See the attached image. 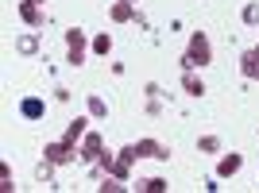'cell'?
Returning a JSON list of instances; mask_svg holds the SVG:
<instances>
[{"label": "cell", "instance_id": "6da1fadb", "mask_svg": "<svg viewBox=\"0 0 259 193\" xmlns=\"http://www.w3.org/2000/svg\"><path fill=\"white\" fill-rule=\"evenodd\" d=\"M209 62H213V43H209V35L205 31H190V43H186L178 66H182V70H205Z\"/></svg>", "mask_w": 259, "mask_h": 193}, {"label": "cell", "instance_id": "7a4b0ae2", "mask_svg": "<svg viewBox=\"0 0 259 193\" xmlns=\"http://www.w3.org/2000/svg\"><path fill=\"white\" fill-rule=\"evenodd\" d=\"M89 43H93V39H89L81 27H66V62L74 66V70H77V66H85V58L93 54Z\"/></svg>", "mask_w": 259, "mask_h": 193}, {"label": "cell", "instance_id": "3957f363", "mask_svg": "<svg viewBox=\"0 0 259 193\" xmlns=\"http://www.w3.org/2000/svg\"><path fill=\"white\" fill-rule=\"evenodd\" d=\"M43 159H51L54 166H70V162H81V147L62 135V139H51L43 147Z\"/></svg>", "mask_w": 259, "mask_h": 193}, {"label": "cell", "instance_id": "277c9868", "mask_svg": "<svg viewBox=\"0 0 259 193\" xmlns=\"http://www.w3.org/2000/svg\"><path fill=\"white\" fill-rule=\"evenodd\" d=\"M16 16H20L27 27H47V4H35V0H16Z\"/></svg>", "mask_w": 259, "mask_h": 193}, {"label": "cell", "instance_id": "5b68a950", "mask_svg": "<svg viewBox=\"0 0 259 193\" xmlns=\"http://www.w3.org/2000/svg\"><path fill=\"white\" fill-rule=\"evenodd\" d=\"M136 151H140V159H155V162H170L174 159V147L162 139H136Z\"/></svg>", "mask_w": 259, "mask_h": 193}, {"label": "cell", "instance_id": "8992f818", "mask_svg": "<svg viewBox=\"0 0 259 193\" xmlns=\"http://www.w3.org/2000/svg\"><path fill=\"white\" fill-rule=\"evenodd\" d=\"M16 112H20L27 124H39V120L47 116V101H43V96H35V93H27V96H20Z\"/></svg>", "mask_w": 259, "mask_h": 193}, {"label": "cell", "instance_id": "52a82bcc", "mask_svg": "<svg viewBox=\"0 0 259 193\" xmlns=\"http://www.w3.org/2000/svg\"><path fill=\"white\" fill-rule=\"evenodd\" d=\"M77 147H81V162H97V159H101V151H105V135L89 128L85 135H81V143H77Z\"/></svg>", "mask_w": 259, "mask_h": 193}, {"label": "cell", "instance_id": "ba28073f", "mask_svg": "<svg viewBox=\"0 0 259 193\" xmlns=\"http://www.w3.org/2000/svg\"><path fill=\"white\" fill-rule=\"evenodd\" d=\"M240 170H244V155H240V151H228V155L217 159V178H221V182H225V178H236Z\"/></svg>", "mask_w": 259, "mask_h": 193}, {"label": "cell", "instance_id": "9c48e42d", "mask_svg": "<svg viewBox=\"0 0 259 193\" xmlns=\"http://www.w3.org/2000/svg\"><path fill=\"white\" fill-rule=\"evenodd\" d=\"M136 16H140V4H128V0H112V8H108L112 23H136Z\"/></svg>", "mask_w": 259, "mask_h": 193}, {"label": "cell", "instance_id": "30bf717a", "mask_svg": "<svg viewBox=\"0 0 259 193\" xmlns=\"http://www.w3.org/2000/svg\"><path fill=\"white\" fill-rule=\"evenodd\" d=\"M43 51V39H39V31H23V35H16V54H23V58H31V54H39Z\"/></svg>", "mask_w": 259, "mask_h": 193}, {"label": "cell", "instance_id": "8fae6325", "mask_svg": "<svg viewBox=\"0 0 259 193\" xmlns=\"http://www.w3.org/2000/svg\"><path fill=\"white\" fill-rule=\"evenodd\" d=\"M240 74L248 77V81H259V43L240 54Z\"/></svg>", "mask_w": 259, "mask_h": 193}, {"label": "cell", "instance_id": "7c38bea8", "mask_svg": "<svg viewBox=\"0 0 259 193\" xmlns=\"http://www.w3.org/2000/svg\"><path fill=\"white\" fill-rule=\"evenodd\" d=\"M182 93H186V96H205V93H209L197 70H182Z\"/></svg>", "mask_w": 259, "mask_h": 193}, {"label": "cell", "instance_id": "4fadbf2b", "mask_svg": "<svg viewBox=\"0 0 259 193\" xmlns=\"http://www.w3.org/2000/svg\"><path fill=\"white\" fill-rule=\"evenodd\" d=\"M85 112L93 116V124H101V120H108V101L101 93H85Z\"/></svg>", "mask_w": 259, "mask_h": 193}, {"label": "cell", "instance_id": "5bb4252c", "mask_svg": "<svg viewBox=\"0 0 259 193\" xmlns=\"http://www.w3.org/2000/svg\"><path fill=\"white\" fill-rule=\"evenodd\" d=\"M89 124H93L89 112H85V116H77V120H70V124H66V139H70V143H81V135L89 131Z\"/></svg>", "mask_w": 259, "mask_h": 193}, {"label": "cell", "instance_id": "9a60e30c", "mask_svg": "<svg viewBox=\"0 0 259 193\" xmlns=\"http://www.w3.org/2000/svg\"><path fill=\"white\" fill-rule=\"evenodd\" d=\"M132 189H140V193H166V189H170V182L155 174V178H140V185H132Z\"/></svg>", "mask_w": 259, "mask_h": 193}, {"label": "cell", "instance_id": "2e32d148", "mask_svg": "<svg viewBox=\"0 0 259 193\" xmlns=\"http://www.w3.org/2000/svg\"><path fill=\"white\" fill-rule=\"evenodd\" d=\"M89 51L101 54V58H108V54H112V35H108V31H97V35H93V43H89Z\"/></svg>", "mask_w": 259, "mask_h": 193}, {"label": "cell", "instance_id": "e0dca14e", "mask_svg": "<svg viewBox=\"0 0 259 193\" xmlns=\"http://www.w3.org/2000/svg\"><path fill=\"white\" fill-rule=\"evenodd\" d=\"M221 147H225L221 135H197V151L201 155H221Z\"/></svg>", "mask_w": 259, "mask_h": 193}, {"label": "cell", "instance_id": "ac0fdd59", "mask_svg": "<svg viewBox=\"0 0 259 193\" xmlns=\"http://www.w3.org/2000/svg\"><path fill=\"white\" fill-rule=\"evenodd\" d=\"M54 170H58V166H54L51 159H43L39 166H35V182H47V185H54Z\"/></svg>", "mask_w": 259, "mask_h": 193}, {"label": "cell", "instance_id": "d6986e66", "mask_svg": "<svg viewBox=\"0 0 259 193\" xmlns=\"http://www.w3.org/2000/svg\"><path fill=\"white\" fill-rule=\"evenodd\" d=\"M240 20L248 23V27H259V0H251V4L240 8Z\"/></svg>", "mask_w": 259, "mask_h": 193}, {"label": "cell", "instance_id": "ffe728a7", "mask_svg": "<svg viewBox=\"0 0 259 193\" xmlns=\"http://www.w3.org/2000/svg\"><path fill=\"white\" fill-rule=\"evenodd\" d=\"M143 93H147V96H159V101H170V93H166L159 81H147V85H143Z\"/></svg>", "mask_w": 259, "mask_h": 193}, {"label": "cell", "instance_id": "44dd1931", "mask_svg": "<svg viewBox=\"0 0 259 193\" xmlns=\"http://www.w3.org/2000/svg\"><path fill=\"white\" fill-rule=\"evenodd\" d=\"M147 116H162V108H166V101H159V96H147Z\"/></svg>", "mask_w": 259, "mask_h": 193}, {"label": "cell", "instance_id": "7402d4cb", "mask_svg": "<svg viewBox=\"0 0 259 193\" xmlns=\"http://www.w3.org/2000/svg\"><path fill=\"white\" fill-rule=\"evenodd\" d=\"M70 96H74V93H70L66 85H58V89H54V101H58V105H70Z\"/></svg>", "mask_w": 259, "mask_h": 193}, {"label": "cell", "instance_id": "603a6c76", "mask_svg": "<svg viewBox=\"0 0 259 193\" xmlns=\"http://www.w3.org/2000/svg\"><path fill=\"white\" fill-rule=\"evenodd\" d=\"M205 189H209V193L221 189V178H217V174H213V178H205Z\"/></svg>", "mask_w": 259, "mask_h": 193}, {"label": "cell", "instance_id": "cb8c5ba5", "mask_svg": "<svg viewBox=\"0 0 259 193\" xmlns=\"http://www.w3.org/2000/svg\"><path fill=\"white\" fill-rule=\"evenodd\" d=\"M35 4H47V0H35Z\"/></svg>", "mask_w": 259, "mask_h": 193}, {"label": "cell", "instance_id": "d4e9b609", "mask_svg": "<svg viewBox=\"0 0 259 193\" xmlns=\"http://www.w3.org/2000/svg\"><path fill=\"white\" fill-rule=\"evenodd\" d=\"M128 4H140V0H128Z\"/></svg>", "mask_w": 259, "mask_h": 193}]
</instances>
